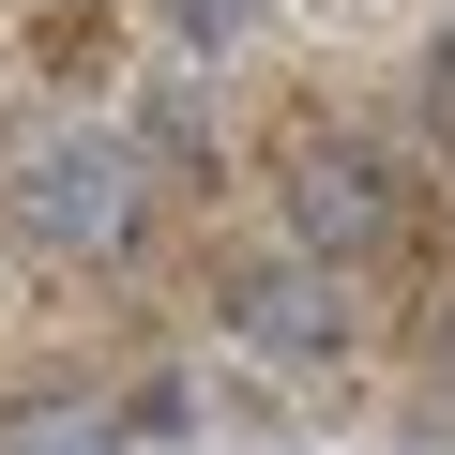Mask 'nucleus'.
<instances>
[{
	"instance_id": "nucleus-2",
	"label": "nucleus",
	"mask_w": 455,
	"mask_h": 455,
	"mask_svg": "<svg viewBox=\"0 0 455 455\" xmlns=\"http://www.w3.org/2000/svg\"><path fill=\"white\" fill-rule=\"evenodd\" d=\"M274 228H289L304 259H334V274H379V259H410L425 182H410L395 137H364V122H304V137L274 152Z\"/></svg>"
},
{
	"instance_id": "nucleus-6",
	"label": "nucleus",
	"mask_w": 455,
	"mask_h": 455,
	"mask_svg": "<svg viewBox=\"0 0 455 455\" xmlns=\"http://www.w3.org/2000/svg\"><path fill=\"white\" fill-rule=\"evenodd\" d=\"M425 379H440V395H455V304H440V319H425Z\"/></svg>"
},
{
	"instance_id": "nucleus-4",
	"label": "nucleus",
	"mask_w": 455,
	"mask_h": 455,
	"mask_svg": "<svg viewBox=\"0 0 455 455\" xmlns=\"http://www.w3.org/2000/svg\"><path fill=\"white\" fill-rule=\"evenodd\" d=\"M259 16H274V0H152V31H167L182 61H228V46H259Z\"/></svg>"
},
{
	"instance_id": "nucleus-3",
	"label": "nucleus",
	"mask_w": 455,
	"mask_h": 455,
	"mask_svg": "<svg viewBox=\"0 0 455 455\" xmlns=\"http://www.w3.org/2000/svg\"><path fill=\"white\" fill-rule=\"evenodd\" d=\"M228 319H243V349H274V364H289V349L319 364V349H349V274L289 243V259H259L243 289H228Z\"/></svg>"
},
{
	"instance_id": "nucleus-1",
	"label": "nucleus",
	"mask_w": 455,
	"mask_h": 455,
	"mask_svg": "<svg viewBox=\"0 0 455 455\" xmlns=\"http://www.w3.org/2000/svg\"><path fill=\"white\" fill-rule=\"evenodd\" d=\"M152 228V182L137 152H107L92 122L61 107H0V259L16 274H92Z\"/></svg>"
},
{
	"instance_id": "nucleus-5",
	"label": "nucleus",
	"mask_w": 455,
	"mask_h": 455,
	"mask_svg": "<svg viewBox=\"0 0 455 455\" xmlns=\"http://www.w3.org/2000/svg\"><path fill=\"white\" fill-rule=\"evenodd\" d=\"M410 122L455 152V16H440V31H425V61H410Z\"/></svg>"
}]
</instances>
